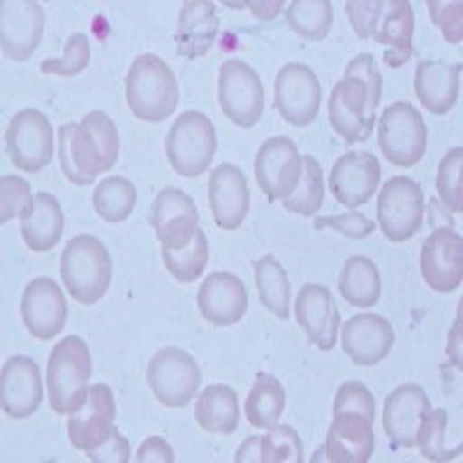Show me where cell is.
Masks as SVG:
<instances>
[{
	"label": "cell",
	"mask_w": 463,
	"mask_h": 463,
	"mask_svg": "<svg viewBox=\"0 0 463 463\" xmlns=\"http://www.w3.org/2000/svg\"><path fill=\"white\" fill-rule=\"evenodd\" d=\"M255 285L262 306L269 313H274L280 320L289 317V299H292V285L288 271L274 255H264L255 262Z\"/></svg>",
	"instance_id": "d6a6232c"
},
{
	"label": "cell",
	"mask_w": 463,
	"mask_h": 463,
	"mask_svg": "<svg viewBox=\"0 0 463 463\" xmlns=\"http://www.w3.org/2000/svg\"><path fill=\"white\" fill-rule=\"evenodd\" d=\"M276 109L289 126H311L320 114L322 86L304 63H288L276 74Z\"/></svg>",
	"instance_id": "5bb4252c"
},
{
	"label": "cell",
	"mask_w": 463,
	"mask_h": 463,
	"mask_svg": "<svg viewBox=\"0 0 463 463\" xmlns=\"http://www.w3.org/2000/svg\"><path fill=\"white\" fill-rule=\"evenodd\" d=\"M121 153V137L105 111H90L81 123H65L58 130L61 169L74 185H90L109 172Z\"/></svg>",
	"instance_id": "3957f363"
},
{
	"label": "cell",
	"mask_w": 463,
	"mask_h": 463,
	"mask_svg": "<svg viewBox=\"0 0 463 463\" xmlns=\"http://www.w3.org/2000/svg\"><path fill=\"white\" fill-rule=\"evenodd\" d=\"M375 399L362 383H343L334 399V421L313 461L366 463L373 454Z\"/></svg>",
	"instance_id": "7a4b0ae2"
},
{
	"label": "cell",
	"mask_w": 463,
	"mask_h": 463,
	"mask_svg": "<svg viewBox=\"0 0 463 463\" xmlns=\"http://www.w3.org/2000/svg\"><path fill=\"white\" fill-rule=\"evenodd\" d=\"M137 204V188L123 176H107L93 193L95 213L107 222H123Z\"/></svg>",
	"instance_id": "e575fe53"
},
{
	"label": "cell",
	"mask_w": 463,
	"mask_h": 463,
	"mask_svg": "<svg viewBox=\"0 0 463 463\" xmlns=\"http://www.w3.org/2000/svg\"><path fill=\"white\" fill-rule=\"evenodd\" d=\"M218 139L216 128L202 111H184L169 128L165 153L172 169L184 179H197L213 163Z\"/></svg>",
	"instance_id": "ba28073f"
},
{
	"label": "cell",
	"mask_w": 463,
	"mask_h": 463,
	"mask_svg": "<svg viewBox=\"0 0 463 463\" xmlns=\"http://www.w3.org/2000/svg\"><path fill=\"white\" fill-rule=\"evenodd\" d=\"M31 185L22 176H3L0 179V222L12 218H26L33 211Z\"/></svg>",
	"instance_id": "7bdbcfd3"
},
{
	"label": "cell",
	"mask_w": 463,
	"mask_h": 463,
	"mask_svg": "<svg viewBox=\"0 0 463 463\" xmlns=\"http://www.w3.org/2000/svg\"><path fill=\"white\" fill-rule=\"evenodd\" d=\"M93 373L89 345L80 336H65L56 343L47 362V396L52 411L72 415L89 396V380Z\"/></svg>",
	"instance_id": "8992f818"
},
{
	"label": "cell",
	"mask_w": 463,
	"mask_h": 463,
	"mask_svg": "<svg viewBox=\"0 0 463 463\" xmlns=\"http://www.w3.org/2000/svg\"><path fill=\"white\" fill-rule=\"evenodd\" d=\"M116 420L114 392L107 384L98 383L89 387V396L77 412L68 420V436L74 448L89 454L90 449L100 448L111 436Z\"/></svg>",
	"instance_id": "cb8c5ba5"
},
{
	"label": "cell",
	"mask_w": 463,
	"mask_h": 463,
	"mask_svg": "<svg viewBox=\"0 0 463 463\" xmlns=\"http://www.w3.org/2000/svg\"><path fill=\"white\" fill-rule=\"evenodd\" d=\"M61 276L74 301L84 306L98 304L111 283L109 250L90 234L70 239L61 255Z\"/></svg>",
	"instance_id": "52a82bcc"
},
{
	"label": "cell",
	"mask_w": 463,
	"mask_h": 463,
	"mask_svg": "<svg viewBox=\"0 0 463 463\" xmlns=\"http://www.w3.org/2000/svg\"><path fill=\"white\" fill-rule=\"evenodd\" d=\"M421 279L433 292H454L463 280V241L454 227H433L421 243Z\"/></svg>",
	"instance_id": "e0dca14e"
},
{
	"label": "cell",
	"mask_w": 463,
	"mask_h": 463,
	"mask_svg": "<svg viewBox=\"0 0 463 463\" xmlns=\"http://www.w3.org/2000/svg\"><path fill=\"white\" fill-rule=\"evenodd\" d=\"M380 176H383V167L373 153H343L329 174V193L338 204L357 209V206L369 204L371 197L378 193Z\"/></svg>",
	"instance_id": "9a60e30c"
},
{
	"label": "cell",
	"mask_w": 463,
	"mask_h": 463,
	"mask_svg": "<svg viewBox=\"0 0 463 463\" xmlns=\"http://www.w3.org/2000/svg\"><path fill=\"white\" fill-rule=\"evenodd\" d=\"M345 14L362 40L373 37L384 47V63L401 68L412 56L415 10L408 0H350Z\"/></svg>",
	"instance_id": "277c9868"
},
{
	"label": "cell",
	"mask_w": 463,
	"mask_h": 463,
	"mask_svg": "<svg viewBox=\"0 0 463 463\" xmlns=\"http://www.w3.org/2000/svg\"><path fill=\"white\" fill-rule=\"evenodd\" d=\"M126 100L139 121H167L179 105L176 74L160 56L142 53L128 70Z\"/></svg>",
	"instance_id": "5b68a950"
},
{
	"label": "cell",
	"mask_w": 463,
	"mask_h": 463,
	"mask_svg": "<svg viewBox=\"0 0 463 463\" xmlns=\"http://www.w3.org/2000/svg\"><path fill=\"white\" fill-rule=\"evenodd\" d=\"M195 420L204 431L232 436L239 427V396L227 384H211L197 396Z\"/></svg>",
	"instance_id": "4dcf8cb0"
},
{
	"label": "cell",
	"mask_w": 463,
	"mask_h": 463,
	"mask_svg": "<svg viewBox=\"0 0 463 463\" xmlns=\"http://www.w3.org/2000/svg\"><path fill=\"white\" fill-rule=\"evenodd\" d=\"M209 206L221 230H239L250 209V190L239 167L222 163L209 176Z\"/></svg>",
	"instance_id": "484cf974"
},
{
	"label": "cell",
	"mask_w": 463,
	"mask_h": 463,
	"mask_svg": "<svg viewBox=\"0 0 463 463\" xmlns=\"http://www.w3.org/2000/svg\"><path fill=\"white\" fill-rule=\"evenodd\" d=\"M461 172H463V148L457 146L440 160L436 172L438 200L448 206L452 213H461L463 211Z\"/></svg>",
	"instance_id": "ab89813d"
},
{
	"label": "cell",
	"mask_w": 463,
	"mask_h": 463,
	"mask_svg": "<svg viewBox=\"0 0 463 463\" xmlns=\"http://www.w3.org/2000/svg\"><path fill=\"white\" fill-rule=\"evenodd\" d=\"M338 289L343 299L354 308H371L380 301L383 295V279L380 269L373 260L364 255H353L347 258L338 276Z\"/></svg>",
	"instance_id": "1f68e13d"
},
{
	"label": "cell",
	"mask_w": 463,
	"mask_h": 463,
	"mask_svg": "<svg viewBox=\"0 0 463 463\" xmlns=\"http://www.w3.org/2000/svg\"><path fill=\"white\" fill-rule=\"evenodd\" d=\"M383 77L371 53H359L347 63L343 80L329 95V123L347 144L366 142L378 121Z\"/></svg>",
	"instance_id": "6da1fadb"
},
{
	"label": "cell",
	"mask_w": 463,
	"mask_h": 463,
	"mask_svg": "<svg viewBox=\"0 0 463 463\" xmlns=\"http://www.w3.org/2000/svg\"><path fill=\"white\" fill-rule=\"evenodd\" d=\"M288 26L304 40H325L332 31L334 10L329 0H295L285 10Z\"/></svg>",
	"instance_id": "d590c367"
},
{
	"label": "cell",
	"mask_w": 463,
	"mask_h": 463,
	"mask_svg": "<svg viewBox=\"0 0 463 463\" xmlns=\"http://www.w3.org/2000/svg\"><path fill=\"white\" fill-rule=\"evenodd\" d=\"M44 35V10L33 0H5L0 5V47L10 61L24 63Z\"/></svg>",
	"instance_id": "ac0fdd59"
},
{
	"label": "cell",
	"mask_w": 463,
	"mask_h": 463,
	"mask_svg": "<svg viewBox=\"0 0 463 463\" xmlns=\"http://www.w3.org/2000/svg\"><path fill=\"white\" fill-rule=\"evenodd\" d=\"M431 22L442 31V37L452 44L463 40V5L461 0H429Z\"/></svg>",
	"instance_id": "ee69618b"
},
{
	"label": "cell",
	"mask_w": 463,
	"mask_h": 463,
	"mask_svg": "<svg viewBox=\"0 0 463 463\" xmlns=\"http://www.w3.org/2000/svg\"><path fill=\"white\" fill-rule=\"evenodd\" d=\"M295 316L299 320L306 338L317 347V350H334L341 334V313L334 301V295L325 285L306 283L299 289L295 301Z\"/></svg>",
	"instance_id": "44dd1931"
},
{
	"label": "cell",
	"mask_w": 463,
	"mask_h": 463,
	"mask_svg": "<svg viewBox=\"0 0 463 463\" xmlns=\"http://www.w3.org/2000/svg\"><path fill=\"white\" fill-rule=\"evenodd\" d=\"M380 232L390 241H408L424 222V193L417 181L394 176L380 188L378 195Z\"/></svg>",
	"instance_id": "8fae6325"
},
{
	"label": "cell",
	"mask_w": 463,
	"mask_h": 463,
	"mask_svg": "<svg viewBox=\"0 0 463 463\" xmlns=\"http://www.w3.org/2000/svg\"><path fill=\"white\" fill-rule=\"evenodd\" d=\"M137 463H174V449L160 436H151L139 445Z\"/></svg>",
	"instance_id": "7dc6e473"
},
{
	"label": "cell",
	"mask_w": 463,
	"mask_h": 463,
	"mask_svg": "<svg viewBox=\"0 0 463 463\" xmlns=\"http://www.w3.org/2000/svg\"><path fill=\"white\" fill-rule=\"evenodd\" d=\"M431 411V401L420 384H401L384 399L383 429L392 449L415 448L417 431L424 415Z\"/></svg>",
	"instance_id": "603a6c76"
},
{
	"label": "cell",
	"mask_w": 463,
	"mask_h": 463,
	"mask_svg": "<svg viewBox=\"0 0 463 463\" xmlns=\"http://www.w3.org/2000/svg\"><path fill=\"white\" fill-rule=\"evenodd\" d=\"M461 63L421 61L415 70L417 100L436 116H445L454 109L461 89Z\"/></svg>",
	"instance_id": "83f0119b"
},
{
	"label": "cell",
	"mask_w": 463,
	"mask_h": 463,
	"mask_svg": "<svg viewBox=\"0 0 463 463\" xmlns=\"http://www.w3.org/2000/svg\"><path fill=\"white\" fill-rule=\"evenodd\" d=\"M151 225L163 248L176 250L188 246L200 232V211L184 190L165 188L153 200Z\"/></svg>",
	"instance_id": "d6986e66"
},
{
	"label": "cell",
	"mask_w": 463,
	"mask_h": 463,
	"mask_svg": "<svg viewBox=\"0 0 463 463\" xmlns=\"http://www.w3.org/2000/svg\"><path fill=\"white\" fill-rule=\"evenodd\" d=\"M343 353L357 366H375L383 362L394 347V329L390 320L378 313H359L341 326Z\"/></svg>",
	"instance_id": "d4e9b609"
},
{
	"label": "cell",
	"mask_w": 463,
	"mask_h": 463,
	"mask_svg": "<svg viewBox=\"0 0 463 463\" xmlns=\"http://www.w3.org/2000/svg\"><path fill=\"white\" fill-rule=\"evenodd\" d=\"M89 458L93 463H128L130 461V442L114 427L111 436L102 442L100 448L90 449Z\"/></svg>",
	"instance_id": "bcb514c9"
},
{
	"label": "cell",
	"mask_w": 463,
	"mask_h": 463,
	"mask_svg": "<svg viewBox=\"0 0 463 463\" xmlns=\"http://www.w3.org/2000/svg\"><path fill=\"white\" fill-rule=\"evenodd\" d=\"M22 320L37 341H52L63 332L68 304L56 280L35 279L28 283L22 297Z\"/></svg>",
	"instance_id": "7402d4cb"
},
{
	"label": "cell",
	"mask_w": 463,
	"mask_h": 463,
	"mask_svg": "<svg viewBox=\"0 0 463 463\" xmlns=\"http://www.w3.org/2000/svg\"><path fill=\"white\" fill-rule=\"evenodd\" d=\"M237 463H262V436H250L237 449Z\"/></svg>",
	"instance_id": "c3c4849f"
},
{
	"label": "cell",
	"mask_w": 463,
	"mask_h": 463,
	"mask_svg": "<svg viewBox=\"0 0 463 463\" xmlns=\"http://www.w3.org/2000/svg\"><path fill=\"white\" fill-rule=\"evenodd\" d=\"M285 411V390L274 375L260 373L255 384L248 392L246 417L255 429L274 427L283 417Z\"/></svg>",
	"instance_id": "836d02e7"
},
{
	"label": "cell",
	"mask_w": 463,
	"mask_h": 463,
	"mask_svg": "<svg viewBox=\"0 0 463 463\" xmlns=\"http://www.w3.org/2000/svg\"><path fill=\"white\" fill-rule=\"evenodd\" d=\"M427 123L411 102H394L380 114L378 146L399 167H415L427 151Z\"/></svg>",
	"instance_id": "9c48e42d"
},
{
	"label": "cell",
	"mask_w": 463,
	"mask_h": 463,
	"mask_svg": "<svg viewBox=\"0 0 463 463\" xmlns=\"http://www.w3.org/2000/svg\"><path fill=\"white\" fill-rule=\"evenodd\" d=\"M153 396L167 408H184L195 399L202 384L200 366L185 350L163 347L153 354L146 371Z\"/></svg>",
	"instance_id": "30bf717a"
},
{
	"label": "cell",
	"mask_w": 463,
	"mask_h": 463,
	"mask_svg": "<svg viewBox=\"0 0 463 463\" xmlns=\"http://www.w3.org/2000/svg\"><path fill=\"white\" fill-rule=\"evenodd\" d=\"M218 102L222 114L239 128H253L262 118L264 86L243 61H225L218 72Z\"/></svg>",
	"instance_id": "7c38bea8"
},
{
	"label": "cell",
	"mask_w": 463,
	"mask_h": 463,
	"mask_svg": "<svg viewBox=\"0 0 463 463\" xmlns=\"http://www.w3.org/2000/svg\"><path fill=\"white\" fill-rule=\"evenodd\" d=\"M197 306L206 322L216 326L237 325L248 311V292L241 279L227 271L206 276L197 292Z\"/></svg>",
	"instance_id": "4316f807"
},
{
	"label": "cell",
	"mask_w": 463,
	"mask_h": 463,
	"mask_svg": "<svg viewBox=\"0 0 463 463\" xmlns=\"http://www.w3.org/2000/svg\"><path fill=\"white\" fill-rule=\"evenodd\" d=\"M90 63V43L84 33H74L65 43V52L61 58H49L40 63L43 74H56V77H77L84 72Z\"/></svg>",
	"instance_id": "b9f144b4"
},
{
	"label": "cell",
	"mask_w": 463,
	"mask_h": 463,
	"mask_svg": "<svg viewBox=\"0 0 463 463\" xmlns=\"http://www.w3.org/2000/svg\"><path fill=\"white\" fill-rule=\"evenodd\" d=\"M316 230H334L347 239H366L375 232V222L364 213H338V216H325L313 221Z\"/></svg>",
	"instance_id": "f6af8a7d"
},
{
	"label": "cell",
	"mask_w": 463,
	"mask_h": 463,
	"mask_svg": "<svg viewBox=\"0 0 463 463\" xmlns=\"http://www.w3.org/2000/svg\"><path fill=\"white\" fill-rule=\"evenodd\" d=\"M243 7H250L253 14L258 16V19H262V22H271V19L283 10V3H280V0H276V3H255L253 0V3H246Z\"/></svg>",
	"instance_id": "681fc988"
},
{
	"label": "cell",
	"mask_w": 463,
	"mask_h": 463,
	"mask_svg": "<svg viewBox=\"0 0 463 463\" xmlns=\"http://www.w3.org/2000/svg\"><path fill=\"white\" fill-rule=\"evenodd\" d=\"M218 12L209 0H188L179 12L176 24V49L185 58H202L209 53L218 37Z\"/></svg>",
	"instance_id": "f1b7e54d"
},
{
	"label": "cell",
	"mask_w": 463,
	"mask_h": 463,
	"mask_svg": "<svg viewBox=\"0 0 463 463\" xmlns=\"http://www.w3.org/2000/svg\"><path fill=\"white\" fill-rule=\"evenodd\" d=\"M44 384L37 362L26 354H14L3 364L0 373V403L12 420H26L43 405Z\"/></svg>",
	"instance_id": "ffe728a7"
},
{
	"label": "cell",
	"mask_w": 463,
	"mask_h": 463,
	"mask_svg": "<svg viewBox=\"0 0 463 463\" xmlns=\"http://www.w3.org/2000/svg\"><path fill=\"white\" fill-rule=\"evenodd\" d=\"M262 463H304L299 433L279 421L269 427L267 436H262Z\"/></svg>",
	"instance_id": "60d3db41"
},
{
	"label": "cell",
	"mask_w": 463,
	"mask_h": 463,
	"mask_svg": "<svg viewBox=\"0 0 463 463\" xmlns=\"http://www.w3.org/2000/svg\"><path fill=\"white\" fill-rule=\"evenodd\" d=\"M325 202V174L313 156L301 158V179L297 190L283 200L285 211L297 216H316Z\"/></svg>",
	"instance_id": "8d00e7d4"
},
{
	"label": "cell",
	"mask_w": 463,
	"mask_h": 463,
	"mask_svg": "<svg viewBox=\"0 0 463 463\" xmlns=\"http://www.w3.org/2000/svg\"><path fill=\"white\" fill-rule=\"evenodd\" d=\"M163 262L179 283H195L204 274L206 262H209V241L204 232H197L195 239L184 248H176V250L163 248Z\"/></svg>",
	"instance_id": "74e56055"
},
{
	"label": "cell",
	"mask_w": 463,
	"mask_h": 463,
	"mask_svg": "<svg viewBox=\"0 0 463 463\" xmlns=\"http://www.w3.org/2000/svg\"><path fill=\"white\" fill-rule=\"evenodd\" d=\"M445 433H448V411L445 408H436L424 415L417 431L415 448H420L421 457L429 461H452L461 454V445L457 448H448L445 445Z\"/></svg>",
	"instance_id": "f35d334b"
},
{
	"label": "cell",
	"mask_w": 463,
	"mask_h": 463,
	"mask_svg": "<svg viewBox=\"0 0 463 463\" xmlns=\"http://www.w3.org/2000/svg\"><path fill=\"white\" fill-rule=\"evenodd\" d=\"M5 144L14 167L43 172L53 158V128L40 109H22L7 126Z\"/></svg>",
	"instance_id": "4fadbf2b"
},
{
	"label": "cell",
	"mask_w": 463,
	"mask_h": 463,
	"mask_svg": "<svg viewBox=\"0 0 463 463\" xmlns=\"http://www.w3.org/2000/svg\"><path fill=\"white\" fill-rule=\"evenodd\" d=\"M255 179L269 202L288 200L301 179V156L289 137H271L255 156Z\"/></svg>",
	"instance_id": "2e32d148"
},
{
	"label": "cell",
	"mask_w": 463,
	"mask_h": 463,
	"mask_svg": "<svg viewBox=\"0 0 463 463\" xmlns=\"http://www.w3.org/2000/svg\"><path fill=\"white\" fill-rule=\"evenodd\" d=\"M65 230V213L49 193H37L33 211L22 218V237L33 253H47L58 246Z\"/></svg>",
	"instance_id": "f546056e"
}]
</instances>
